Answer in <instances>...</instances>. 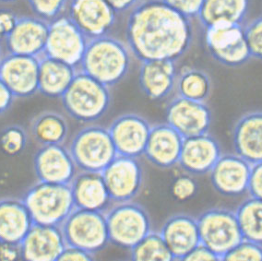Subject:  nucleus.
Segmentation results:
<instances>
[{
  "label": "nucleus",
  "instance_id": "nucleus-1",
  "mask_svg": "<svg viewBox=\"0 0 262 261\" xmlns=\"http://www.w3.org/2000/svg\"><path fill=\"white\" fill-rule=\"evenodd\" d=\"M191 19L178 12L164 0H141L129 11L126 42L140 61H178L191 47Z\"/></svg>",
  "mask_w": 262,
  "mask_h": 261
},
{
  "label": "nucleus",
  "instance_id": "nucleus-2",
  "mask_svg": "<svg viewBox=\"0 0 262 261\" xmlns=\"http://www.w3.org/2000/svg\"><path fill=\"white\" fill-rule=\"evenodd\" d=\"M133 57L126 42L107 34L88 40L79 70L112 88L127 76Z\"/></svg>",
  "mask_w": 262,
  "mask_h": 261
},
{
  "label": "nucleus",
  "instance_id": "nucleus-3",
  "mask_svg": "<svg viewBox=\"0 0 262 261\" xmlns=\"http://www.w3.org/2000/svg\"><path fill=\"white\" fill-rule=\"evenodd\" d=\"M60 99L71 118L92 124L106 115L112 103V93L110 87L78 70Z\"/></svg>",
  "mask_w": 262,
  "mask_h": 261
},
{
  "label": "nucleus",
  "instance_id": "nucleus-4",
  "mask_svg": "<svg viewBox=\"0 0 262 261\" xmlns=\"http://www.w3.org/2000/svg\"><path fill=\"white\" fill-rule=\"evenodd\" d=\"M21 199L34 224L60 226L75 209L71 185L66 184L37 181Z\"/></svg>",
  "mask_w": 262,
  "mask_h": 261
},
{
  "label": "nucleus",
  "instance_id": "nucleus-5",
  "mask_svg": "<svg viewBox=\"0 0 262 261\" xmlns=\"http://www.w3.org/2000/svg\"><path fill=\"white\" fill-rule=\"evenodd\" d=\"M110 244L129 250L152 230L145 207L134 201L114 202L105 211Z\"/></svg>",
  "mask_w": 262,
  "mask_h": 261
},
{
  "label": "nucleus",
  "instance_id": "nucleus-6",
  "mask_svg": "<svg viewBox=\"0 0 262 261\" xmlns=\"http://www.w3.org/2000/svg\"><path fill=\"white\" fill-rule=\"evenodd\" d=\"M69 149L80 171L102 172L117 155L108 127L94 123L73 136Z\"/></svg>",
  "mask_w": 262,
  "mask_h": 261
},
{
  "label": "nucleus",
  "instance_id": "nucleus-7",
  "mask_svg": "<svg viewBox=\"0 0 262 261\" xmlns=\"http://www.w3.org/2000/svg\"><path fill=\"white\" fill-rule=\"evenodd\" d=\"M201 244L210 248L220 260L243 240L235 212L226 208H211L196 218Z\"/></svg>",
  "mask_w": 262,
  "mask_h": 261
},
{
  "label": "nucleus",
  "instance_id": "nucleus-8",
  "mask_svg": "<svg viewBox=\"0 0 262 261\" xmlns=\"http://www.w3.org/2000/svg\"><path fill=\"white\" fill-rule=\"evenodd\" d=\"M60 226L68 246L96 254L110 244L103 211L75 208Z\"/></svg>",
  "mask_w": 262,
  "mask_h": 261
},
{
  "label": "nucleus",
  "instance_id": "nucleus-9",
  "mask_svg": "<svg viewBox=\"0 0 262 261\" xmlns=\"http://www.w3.org/2000/svg\"><path fill=\"white\" fill-rule=\"evenodd\" d=\"M204 40L211 57L221 65L236 68L252 57L243 24H218L206 28Z\"/></svg>",
  "mask_w": 262,
  "mask_h": 261
},
{
  "label": "nucleus",
  "instance_id": "nucleus-10",
  "mask_svg": "<svg viewBox=\"0 0 262 261\" xmlns=\"http://www.w3.org/2000/svg\"><path fill=\"white\" fill-rule=\"evenodd\" d=\"M88 38L67 15L49 24L47 45L42 55L63 61L79 70Z\"/></svg>",
  "mask_w": 262,
  "mask_h": 261
},
{
  "label": "nucleus",
  "instance_id": "nucleus-11",
  "mask_svg": "<svg viewBox=\"0 0 262 261\" xmlns=\"http://www.w3.org/2000/svg\"><path fill=\"white\" fill-rule=\"evenodd\" d=\"M102 175L113 202L134 201L144 184V169L136 157L117 154Z\"/></svg>",
  "mask_w": 262,
  "mask_h": 261
},
{
  "label": "nucleus",
  "instance_id": "nucleus-12",
  "mask_svg": "<svg viewBox=\"0 0 262 261\" xmlns=\"http://www.w3.org/2000/svg\"><path fill=\"white\" fill-rule=\"evenodd\" d=\"M165 117L184 139L208 133L212 113L206 102H199L176 95L165 107Z\"/></svg>",
  "mask_w": 262,
  "mask_h": 261
},
{
  "label": "nucleus",
  "instance_id": "nucleus-13",
  "mask_svg": "<svg viewBox=\"0 0 262 261\" xmlns=\"http://www.w3.org/2000/svg\"><path fill=\"white\" fill-rule=\"evenodd\" d=\"M117 15L107 0H71L68 7V16L88 40L110 34Z\"/></svg>",
  "mask_w": 262,
  "mask_h": 261
},
{
  "label": "nucleus",
  "instance_id": "nucleus-14",
  "mask_svg": "<svg viewBox=\"0 0 262 261\" xmlns=\"http://www.w3.org/2000/svg\"><path fill=\"white\" fill-rule=\"evenodd\" d=\"M0 79L16 98L39 93V57L8 53L0 60Z\"/></svg>",
  "mask_w": 262,
  "mask_h": 261
},
{
  "label": "nucleus",
  "instance_id": "nucleus-15",
  "mask_svg": "<svg viewBox=\"0 0 262 261\" xmlns=\"http://www.w3.org/2000/svg\"><path fill=\"white\" fill-rule=\"evenodd\" d=\"M150 128V122L136 113L122 114L108 126L117 154L136 158L143 156Z\"/></svg>",
  "mask_w": 262,
  "mask_h": 261
},
{
  "label": "nucleus",
  "instance_id": "nucleus-16",
  "mask_svg": "<svg viewBox=\"0 0 262 261\" xmlns=\"http://www.w3.org/2000/svg\"><path fill=\"white\" fill-rule=\"evenodd\" d=\"M251 166L235 153L223 154L209 172L211 185L222 196H242L248 190Z\"/></svg>",
  "mask_w": 262,
  "mask_h": 261
},
{
  "label": "nucleus",
  "instance_id": "nucleus-17",
  "mask_svg": "<svg viewBox=\"0 0 262 261\" xmlns=\"http://www.w3.org/2000/svg\"><path fill=\"white\" fill-rule=\"evenodd\" d=\"M33 170L38 181L66 185L78 172L70 149L63 144L41 146L33 157Z\"/></svg>",
  "mask_w": 262,
  "mask_h": 261
},
{
  "label": "nucleus",
  "instance_id": "nucleus-18",
  "mask_svg": "<svg viewBox=\"0 0 262 261\" xmlns=\"http://www.w3.org/2000/svg\"><path fill=\"white\" fill-rule=\"evenodd\" d=\"M49 23L36 16H21L3 40L10 54L41 56L46 48Z\"/></svg>",
  "mask_w": 262,
  "mask_h": 261
},
{
  "label": "nucleus",
  "instance_id": "nucleus-19",
  "mask_svg": "<svg viewBox=\"0 0 262 261\" xmlns=\"http://www.w3.org/2000/svg\"><path fill=\"white\" fill-rule=\"evenodd\" d=\"M67 247L59 225L33 224L19 244L20 257L26 260H58Z\"/></svg>",
  "mask_w": 262,
  "mask_h": 261
},
{
  "label": "nucleus",
  "instance_id": "nucleus-20",
  "mask_svg": "<svg viewBox=\"0 0 262 261\" xmlns=\"http://www.w3.org/2000/svg\"><path fill=\"white\" fill-rule=\"evenodd\" d=\"M222 154L219 141L209 132L186 138L178 165L192 176H203L211 172Z\"/></svg>",
  "mask_w": 262,
  "mask_h": 261
},
{
  "label": "nucleus",
  "instance_id": "nucleus-21",
  "mask_svg": "<svg viewBox=\"0 0 262 261\" xmlns=\"http://www.w3.org/2000/svg\"><path fill=\"white\" fill-rule=\"evenodd\" d=\"M184 138L167 122L151 125L143 156L160 169L178 165Z\"/></svg>",
  "mask_w": 262,
  "mask_h": 261
},
{
  "label": "nucleus",
  "instance_id": "nucleus-22",
  "mask_svg": "<svg viewBox=\"0 0 262 261\" xmlns=\"http://www.w3.org/2000/svg\"><path fill=\"white\" fill-rule=\"evenodd\" d=\"M159 232L174 260H184L187 254L201 244L196 218L187 213L169 216Z\"/></svg>",
  "mask_w": 262,
  "mask_h": 261
},
{
  "label": "nucleus",
  "instance_id": "nucleus-23",
  "mask_svg": "<svg viewBox=\"0 0 262 261\" xmlns=\"http://www.w3.org/2000/svg\"><path fill=\"white\" fill-rule=\"evenodd\" d=\"M177 61L149 60L141 62L140 87L147 98L163 101L174 92L178 76Z\"/></svg>",
  "mask_w": 262,
  "mask_h": 261
},
{
  "label": "nucleus",
  "instance_id": "nucleus-24",
  "mask_svg": "<svg viewBox=\"0 0 262 261\" xmlns=\"http://www.w3.org/2000/svg\"><path fill=\"white\" fill-rule=\"evenodd\" d=\"M70 185L75 208L105 212L114 203L102 172L80 171Z\"/></svg>",
  "mask_w": 262,
  "mask_h": 261
},
{
  "label": "nucleus",
  "instance_id": "nucleus-25",
  "mask_svg": "<svg viewBox=\"0 0 262 261\" xmlns=\"http://www.w3.org/2000/svg\"><path fill=\"white\" fill-rule=\"evenodd\" d=\"M234 153L248 163L262 162V111L247 113L234 124Z\"/></svg>",
  "mask_w": 262,
  "mask_h": 261
},
{
  "label": "nucleus",
  "instance_id": "nucleus-26",
  "mask_svg": "<svg viewBox=\"0 0 262 261\" xmlns=\"http://www.w3.org/2000/svg\"><path fill=\"white\" fill-rule=\"evenodd\" d=\"M33 221L23 199L6 197L0 199V240L19 245Z\"/></svg>",
  "mask_w": 262,
  "mask_h": 261
},
{
  "label": "nucleus",
  "instance_id": "nucleus-27",
  "mask_svg": "<svg viewBox=\"0 0 262 261\" xmlns=\"http://www.w3.org/2000/svg\"><path fill=\"white\" fill-rule=\"evenodd\" d=\"M77 71V68L63 61L46 55L39 56V93L49 98H60Z\"/></svg>",
  "mask_w": 262,
  "mask_h": 261
},
{
  "label": "nucleus",
  "instance_id": "nucleus-28",
  "mask_svg": "<svg viewBox=\"0 0 262 261\" xmlns=\"http://www.w3.org/2000/svg\"><path fill=\"white\" fill-rule=\"evenodd\" d=\"M250 0H204L198 19L204 29L218 24H243Z\"/></svg>",
  "mask_w": 262,
  "mask_h": 261
},
{
  "label": "nucleus",
  "instance_id": "nucleus-29",
  "mask_svg": "<svg viewBox=\"0 0 262 261\" xmlns=\"http://www.w3.org/2000/svg\"><path fill=\"white\" fill-rule=\"evenodd\" d=\"M68 120L61 113L46 110L30 123V133L40 146L63 144L69 136Z\"/></svg>",
  "mask_w": 262,
  "mask_h": 261
},
{
  "label": "nucleus",
  "instance_id": "nucleus-30",
  "mask_svg": "<svg viewBox=\"0 0 262 261\" xmlns=\"http://www.w3.org/2000/svg\"><path fill=\"white\" fill-rule=\"evenodd\" d=\"M212 82L206 71L185 67L178 72L174 93L183 98L199 102H207L211 96Z\"/></svg>",
  "mask_w": 262,
  "mask_h": 261
},
{
  "label": "nucleus",
  "instance_id": "nucleus-31",
  "mask_svg": "<svg viewBox=\"0 0 262 261\" xmlns=\"http://www.w3.org/2000/svg\"><path fill=\"white\" fill-rule=\"evenodd\" d=\"M234 212L244 239L262 245V200L249 196Z\"/></svg>",
  "mask_w": 262,
  "mask_h": 261
},
{
  "label": "nucleus",
  "instance_id": "nucleus-32",
  "mask_svg": "<svg viewBox=\"0 0 262 261\" xmlns=\"http://www.w3.org/2000/svg\"><path fill=\"white\" fill-rule=\"evenodd\" d=\"M129 257L134 261L174 260L162 234L154 230L129 249Z\"/></svg>",
  "mask_w": 262,
  "mask_h": 261
},
{
  "label": "nucleus",
  "instance_id": "nucleus-33",
  "mask_svg": "<svg viewBox=\"0 0 262 261\" xmlns=\"http://www.w3.org/2000/svg\"><path fill=\"white\" fill-rule=\"evenodd\" d=\"M28 142V134L20 125L7 126L0 132V149L8 156H18L23 154Z\"/></svg>",
  "mask_w": 262,
  "mask_h": 261
},
{
  "label": "nucleus",
  "instance_id": "nucleus-34",
  "mask_svg": "<svg viewBox=\"0 0 262 261\" xmlns=\"http://www.w3.org/2000/svg\"><path fill=\"white\" fill-rule=\"evenodd\" d=\"M36 17L49 24L64 16L71 0H26Z\"/></svg>",
  "mask_w": 262,
  "mask_h": 261
},
{
  "label": "nucleus",
  "instance_id": "nucleus-35",
  "mask_svg": "<svg viewBox=\"0 0 262 261\" xmlns=\"http://www.w3.org/2000/svg\"><path fill=\"white\" fill-rule=\"evenodd\" d=\"M198 190V182L192 175L187 172L179 175L173 179L171 185V195L174 199V201L179 202L190 201L196 196Z\"/></svg>",
  "mask_w": 262,
  "mask_h": 261
},
{
  "label": "nucleus",
  "instance_id": "nucleus-36",
  "mask_svg": "<svg viewBox=\"0 0 262 261\" xmlns=\"http://www.w3.org/2000/svg\"><path fill=\"white\" fill-rule=\"evenodd\" d=\"M223 260H262V245L243 239L224 256Z\"/></svg>",
  "mask_w": 262,
  "mask_h": 261
},
{
  "label": "nucleus",
  "instance_id": "nucleus-37",
  "mask_svg": "<svg viewBox=\"0 0 262 261\" xmlns=\"http://www.w3.org/2000/svg\"><path fill=\"white\" fill-rule=\"evenodd\" d=\"M244 29L250 55L262 60V17L253 19Z\"/></svg>",
  "mask_w": 262,
  "mask_h": 261
},
{
  "label": "nucleus",
  "instance_id": "nucleus-38",
  "mask_svg": "<svg viewBox=\"0 0 262 261\" xmlns=\"http://www.w3.org/2000/svg\"><path fill=\"white\" fill-rule=\"evenodd\" d=\"M172 9L189 19L196 18L204 0H164Z\"/></svg>",
  "mask_w": 262,
  "mask_h": 261
},
{
  "label": "nucleus",
  "instance_id": "nucleus-39",
  "mask_svg": "<svg viewBox=\"0 0 262 261\" xmlns=\"http://www.w3.org/2000/svg\"><path fill=\"white\" fill-rule=\"evenodd\" d=\"M248 193L250 197L262 200V162L251 166Z\"/></svg>",
  "mask_w": 262,
  "mask_h": 261
},
{
  "label": "nucleus",
  "instance_id": "nucleus-40",
  "mask_svg": "<svg viewBox=\"0 0 262 261\" xmlns=\"http://www.w3.org/2000/svg\"><path fill=\"white\" fill-rule=\"evenodd\" d=\"M94 255L95 254L86 251L80 247L67 245L58 260L92 261L95 258Z\"/></svg>",
  "mask_w": 262,
  "mask_h": 261
},
{
  "label": "nucleus",
  "instance_id": "nucleus-41",
  "mask_svg": "<svg viewBox=\"0 0 262 261\" xmlns=\"http://www.w3.org/2000/svg\"><path fill=\"white\" fill-rule=\"evenodd\" d=\"M18 18L19 16H17L12 10L8 9L0 10V41L3 42L7 35L14 28Z\"/></svg>",
  "mask_w": 262,
  "mask_h": 261
},
{
  "label": "nucleus",
  "instance_id": "nucleus-42",
  "mask_svg": "<svg viewBox=\"0 0 262 261\" xmlns=\"http://www.w3.org/2000/svg\"><path fill=\"white\" fill-rule=\"evenodd\" d=\"M184 260H220L216 254L204 245L200 244L187 254Z\"/></svg>",
  "mask_w": 262,
  "mask_h": 261
},
{
  "label": "nucleus",
  "instance_id": "nucleus-43",
  "mask_svg": "<svg viewBox=\"0 0 262 261\" xmlns=\"http://www.w3.org/2000/svg\"><path fill=\"white\" fill-rule=\"evenodd\" d=\"M20 257L19 245L11 243L1 242L0 244V260H14Z\"/></svg>",
  "mask_w": 262,
  "mask_h": 261
},
{
  "label": "nucleus",
  "instance_id": "nucleus-44",
  "mask_svg": "<svg viewBox=\"0 0 262 261\" xmlns=\"http://www.w3.org/2000/svg\"><path fill=\"white\" fill-rule=\"evenodd\" d=\"M16 97L0 79V116L10 109Z\"/></svg>",
  "mask_w": 262,
  "mask_h": 261
},
{
  "label": "nucleus",
  "instance_id": "nucleus-45",
  "mask_svg": "<svg viewBox=\"0 0 262 261\" xmlns=\"http://www.w3.org/2000/svg\"><path fill=\"white\" fill-rule=\"evenodd\" d=\"M141 1V0H107L108 3L116 10L117 13H123L127 11L129 12Z\"/></svg>",
  "mask_w": 262,
  "mask_h": 261
},
{
  "label": "nucleus",
  "instance_id": "nucleus-46",
  "mask_svg": "<svg viewBox=\"0 0 262 261\" xmlns=\"http://www.w3.org/2000/svg\"><path fill=\"white\" fill-rule=\"evenodd\" d=\"M15 1H17V0H0V2H3V3H11Z\"/></svg>",
  "mask_w": 262,
  "mask_h": 261
},
{
  "label": "nucleus",
  "instance_id": "nucleus-47",
  "mask_svg": "<svg viewBox=\"0 0 262 261\" xmlns=\"http://www.w3.org/2000/svg\"><path fill=\"white\" fill-rule=\"evenodd\" d=\"M1 42H2V41H0V60H1L2 56H3V54H2V45H1Z\"/></svg>",
  "mask_w": 262,
  "mask_h": 261
},
{
  "label": "nucleus",
  "instance_id": "nucleus-48",
  "mask_svg": "<svg viewBox=\"0 0 262 261\" xmlns=\"http://www.w3.org/2000/svg\"><path fill=\"white\" fill-rule=\"evenodd\" d=\"M0 244H1V240H0Z\"/></svg>",
  "mask_w": 262,
  "mask_h": 261
}]
</instances>
